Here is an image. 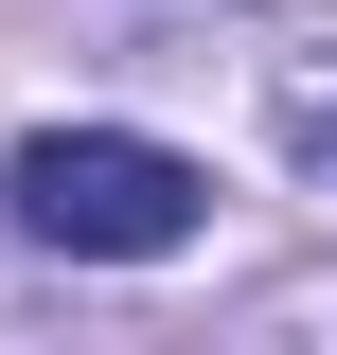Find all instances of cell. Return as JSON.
<instances>
[{
    "label": "cell",
    "mask_w": 337,
    "mask_h": 355,
    "mask_svg": "<svg viewBox=\"0 0 337 355\" xmlns=\"http://www.w3.org/2000/svg\"><path fill=\"white\" fill-rule=\"evenodd\" d=\"M0 196L71 266H160V249H196V214H213V178L178 160V142H142V125H36L0 160Z\"/></svg>",
    "instance_id": "cell-1"
},
{
    "label": "cell",
    "mask_w": 337,
    "mask_h": 355,
    "mask_svg": "<svg viewBox=\"0 0 337 355\" xmlns=\"http://www.w3.org/2000/svg\"><path fill=\"white\" fill-rule=\"evenodd\" d=\"M284 125H302V160H320V178H337V71H320V89H302Z\"/></svg>",
    "instance_id": "cell-2"
}]
</instances>
